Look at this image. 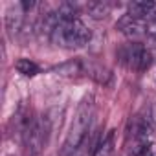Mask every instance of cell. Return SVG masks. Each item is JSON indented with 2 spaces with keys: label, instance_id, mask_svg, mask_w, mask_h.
<instances>
[{
  "label": "cell",
  "instance_id": "7",
  "mask_svg": "<svg viewBox=\"0 0 156 156\" xmlns=\"http://www.w3.org/2000/svg\"><path fill=\"white\" fill-rule=\"evenodd\" d=\"M99 143H101V136L98 130H90L88 136L85 138V141L77 147V151L72 156H96L99 151Z\"/></svg>",
  "mask_w": 156,
  "mask_h": 156
},
{
  "label": "cell",
  "instance_id": "12",
  "mask_svg": "<svg viewBox=\"0 0 156 156\" xmlns=\"http://www.w3.org/2000/svg\"><path fill=\"white\" fill-rule=\"evenodd\" d=\"M98 152H99V156H112V152H114V130H108L107 136L101 138Z\"/></svg>",
  "mask_w": 156,
  "mask_h": 156
},
{
  "label": "cell",
  "instance_id": "3",
  "mask_svg": "<svg viewBox=\"0 0 156 156\" xmlns=\"http://www.w3.org/2000/svg\"><path fill=\"white\" fill-rule=\"evenodd\" d=\"M50 118H31L26 121L22 129V145L26 156H42L48 136H50Z\"/></svg>",
  "mask_w": 156,
  "mask_h": 156
},
{
  "label": "cell",
  "instance_id": "4",
  "mask_svg": "<svg viewBox=\"0 0 156 156\" xmlns=\"http://www.w3.org/2000/svg\"><path fill=\"white\" fill-rule=\"evenodd\" d=\"M119 61L134 72H145L152 62V55L143 44L130 42L119 50Z\"/></svg>",
  "mask_w": 156,
  "mask_h": 156
},
{
  "label": "cell",
  "instance_id": "6",
  "mask_svg": "<svg viewBox=\"0 0 156 156\" xmlns=\"http://www.w3.org/2000/svg\"><path fill=\"white\" fill-rule=\"evenodd\" d=\"M118 30L123 35L130 37V39H138V37L147 35V20L145 19H134L130 15H125V17L119 19Z\"/></svg>",
  "mask_w": 156,
  "mask_h": 156
},
{
  "label": "cell",
  "instance_id": "13",
  "mask_svg": "<svg viewBox=\"0 0 156 156\" xmlns=\"http://www.w3.org/2000/svg\"><path fill=\"white\" fill-rule=\"evenodd\" d=\"M149 116H151V123H152V125H154V129H156V103H152V105H151Z\"/></svg>",
  "mask_w": 156,
  "mask_h": 156
},
{
  "label": "cell",
  "instance_id": "1",
  "mask_svg": "<svg viewBox=\"0 0 156 156\" xmlns=\"http://www.w3.org/2000/svg\"><path fill=\"white\" fill-rule=\"evenodd\" d=\"M94 110H96L94 98L87 96L79 103V107H77V110L73 114V121L70 125V130H68V136H66V141L62 147V156H72L77 151V147L85 141V138L92 130L90 125L94 119Z\"/></svg>",
  "mask_w": 156,
  "mask_h": 156
},
{
  "label": "cell",
  "instance_id": "2",
  "mask_svg": "<svg viewBox=\"0 0 156 156\" xmlns=\"http://www.w3.org/2000/svg\"><path fill=\"white\" fill-rule=\"evenodd\" d=\"M50 39L59 48L77 50V48H83L90 42L92 33L87 28V24L81 22L79 19H68V20H59V24L55 26Z\"/></svg>",
  "mask_w": 156,
  "mask_h": 156
},
{
  "label": "cell",
  "instance_id": "9",
  "mask_svg": "<svg viewBox=\"0 0 156 156\" xmlns=\"http://www.w3.org/2000/svg\"><path fill=\"white\" fill-rule=\"evenodd\" d=\"M24 9H22V6L19 4L15 9H9L8 11V15H6V26H8V30H9V33L15 37L20 30H22V24H24Z\"/></svg>",
  "mask_w": 156,
  "mask_h": 156
},
{
  "label": "cell",
  "instance_id": "8",
  "mask_svg": "<svg viewBox=\"0 0 156 156\" xmlns=\"http://www.w3.org/2000/svg\"><path fill=\"white\" fill-rule=\"evenodd\" d=\"M129 15L134 19H151L156 15V4L149 0H134L129 4Z\"/></svg>",
  "mask_w": 156,
  "mask_h": 156
},
{
  "label": "cell",
  "instance_id": "10",
  "mask_svg": "<svg viewBox=\"0 0 156 156\" xmlns=\"http://www.w3.org/2000/svg\"><path fill=\"white\" fill-rule=\"evenodd\" d=\"M15 68L19 70V73H22L26 77H33V75L39 73V66L33 61H30V59H19L15 62Z\"/></svg>",
  "mask_w": 156,
  "mask_h": 156
},
{
  "label": "cell",
  "instance_id": "15",
  "mask_svg": "<svg viewBox=\"0 0 156 156\" xmlns=\"http://www.w3.org/2000/svg\"><path fill=\"white\" fill-rule=\"evenodd\" d=\"M151 42H152V44L156 46V35H152V37H151Z\"/></svg>",
  "mask_w": 156,
  "mask_h": 156
},
{
  "label": "cell",
  "instance_id": "5",
  "mask_svg": "<svg viewBox=\"0 0 156 156\" xmlns=\"http://www.w3.org/2000/svg\"><path fill=\"white\" fill-rule=\"evenodd\" d=\"M149 136H151L149 123L143 118L134 116L129 121V129H127V145L132 156H138L143 149L149 147Z\"/></svg>",
  "mask_w": 156,
  "mask_h": 156
},
{
  "label": "cell",
  "instance_id": "14",
  "mask_svg": "<svg viewBox=\"0 0 156 156\" xmlns=\"http://www.w3.org/2000/svg\"><path fill=\"white\" fill-rule=\"evenodd\" d=\"M138 156H154V151H152V149H151V145H149V147H147V149H143Z\"/></svg>",
  "mask_w": 156,
  "mask_h": 156
},
{
  "label": "cell",
  "instance_id": "11",
  "mask_svg": "<svg viewBox=\"0 0 156 156\" xmlns=\"http://www.w3.org/2000/svg\"><path fill=\"white\" fill-rule=\"evenodd\" d=\"M87 11L94 19H105L110 13V4H107V2H90L87 6Z\"/></svg>",
  "mask_w": 156,
  "mask_h": 156
}]
</instances>
